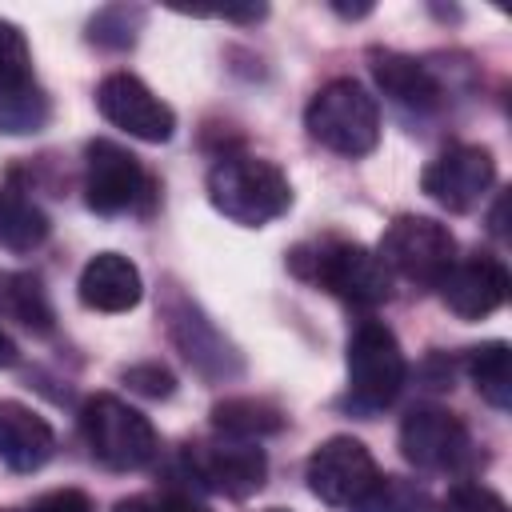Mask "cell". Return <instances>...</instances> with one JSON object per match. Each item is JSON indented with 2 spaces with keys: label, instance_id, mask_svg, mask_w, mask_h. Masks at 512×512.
Returning a JSON list of instances; mask_svg holds the SVG:
<instances>
[{
  "label": "cell",
  "instance_id": "obj_1",
  "mask_svg": "<svg viewBox=\"0 0 512 512\" xmlns=\"http://www.w3.org/2000/svg\"><path fill=\"white\" fill-rule=\"evenodd\" d=\"M288 268L300 280H308V284H316V288H324L348 304H360V308H376L392 296L388 268L380 264L376 252H368L356 240L324 236V240L296 244L288 252Z\"/></svg>",
  "mask_w": 512,
  "mask_h": 512
},
{
  "label": "cell",
  "instance_id": "obj_2",
  "mask_svg": "<svg viewBox=\"0 0 512 512\" xmlns=\"http://www.w3.org/2000/svg\"><path fill=\"white\" fill-rule=\"evenodd\" d=\"M208 200L224 220H232L240 228H264L292 208V184L280 172V164H272L264 156L232 152L212 164Z\"/></svg>",
  "mask_w": 512,
  "mask_h": 512
},
{
  "label": "cell",
  "instance_id": "obj_3",
  "mask_svg": "<svg viewBox=\"0 0 512 512\" xmlns=\"http://www.w3.org/2000/svg\"><path fill=\"white\" fill-rule=\"evenodd\" d=\"M304 128L308 136L336 152V156H368L380 144V108L376 96L352 80V76H336L328 84H320L304 108Z\"/></svg>",
  "mask_w": 512,
  "mask_h": 512
},
{
  "label": "cell",
  "instance_id": "obj_4",
  "mask_svg": "<svg viewBox=\"0 0 512 512\" xmlns=\"http://www.w3.org/2000/svg\"><path fill=\"white\" fill-rule=\"evenodd\" d=\"M80 432L92 460H100L112 472H140L160 456V436L152 420L112 392H96L84 400Z\"/></svg>",
  "mask_w": 512,
  "mask_h": 512
},
{
  "label": "cell",
  "instance_id": "obj_5",
  "mask_svg": "<svg viewBox=\"0 0 512 512\" xmlns=\"http://www.w3.org/2000/svg\"><path fill=\"white\" fill-rule=\"evenodd\" d=\"M344 352H348V408L364 416L388 408L408 380V360L392 328L380 320H360L348 332Z\"/></svg>",
  "mask_w": 512,
  "mask_h": 512
},
{
  "label": "cell",
  "instance_id": "obj_6",
  "mask_svg": "<svg viewBox=\"0 0 512 512\" xmlns=\"http://www.w3.org/2000/svg\"><path fill=\"white\" fill-rule=\"evenodd\" d=\"M376 256L388 268V276H404L412 284L436 288L456 260V236L448 232V224L408 212L384 228Z\"/></svg>",
  "mask_w": 512,
  "mask_h": 512
},
{
  "label": "cell",
  "instance_id": "obj_7",
  "mask_svg": "<svg viewBox=\"0 0 512 512\" xmlns=\"http://www.w3.org/2000/svg\"><path fill=\"white\" fill-rule=\"evenodd\" d=\"M164 328H168V340L176 344V352L204 376V380H232L244 372V360L236 352V344L204 316V308L184 296L180 288H168L164 296Z\"/></svg>",
  "mask_w": 512,
  "mask_h": 512
},
{
  "label": "cell",
  "instance_id": "obj_8",
  "mask_svg": "<svg viewBox=\"0 0 512 512\" xmlns=\"http://www.w3.org/2000/svg\"><path fill=\"white\" fill-rule=\"evenodd\" d=\"M180 460L200 488L220 492L228 500H244V496L260 492L268 480V456L256 440H232V436L196 440V444H184Z\"/></svg>",
  "mask_w": 512,
  "mask_h": 512
},
{
  "label": "cell",
  "instance_id": "obj_9",
  "mask_svg": "<svg viewBox=\"0 0 512 512\" xmlns=\"http://www.w3.org/2000/svg\"><path fill=\"white\" fill-rule=\"evenodd\" d=\"M400 456L420 472H460L472 464V436L456 412L420 404L400 420Z\"/></svg>",
  "mask_w": 512,
  "mask_h": 512
},
{
  "label": "cell",
  "instance_id": "obj_10",
  "mask_svg": "<svg viewBox=\"0 0 512 512\" xmlns=\"http://www.w3.org/2000/svg\"><path fill=\"white\" fill-rule=\"evenodd\" d=\"M148 172L144 164L116 140H88L84 144V200L100 216H120L140 204L148 192Z\"/></svg>",
  "mask_w": 512,
  "mask_h": 512
},
{
  "label": "cell",
  "instance_id": "obj_11",
  "mask_svg": "<svg viewBox=\"0 0 512 512\" xmlns=\"http://www.w3.org/2000/svg\"><path fill=\"white\" fill-rule=\"evenodd\" d=\"M96 108L108 124L144 144H164L176 132V112L132 72H108L96 84Z\"/></svg>",
  "mask_w": 512,
  "mask_h": 512
},
{
  "label": "cell",
  "instance_id": "obj_12",
  "mask_svg": "<svg viewBox=\"0 0 512 512\" xmlns=\"http://www.w3.org/2000/svg\"><path fill=\"white\" fill-rule=\"evenodd\" d=\"M376 476L380 468L356 436H328L304 464V480L312 496H320L332 508H352L376 484Z\"/></svg>",
  "mask_w": 512,
  "mask_h": 512
},
{
  "label": "cell",
  "instance_id": "obj_13",
  "mask_svg": "<svg viewBox=\"0 0 512 512\" xmlns=\"http://www.w3.org/2000/svg\"><path fill=\"white\" fill-rule=\"evenodd\" d=\"M496 184V160L484 144H452L424 172L420 188L448 212H472Z\"/></svg>",
  "mask_w": 512,
  "mask_h": 512
},
{
  "label": "cell",
  "instance_id": "obj_14",
  "mask_svg": "<svg viewBox=\"0 0 512 512\" xmlns=\"http://www.w3.org/2000/svg\"><path fill=\"white\" fill-rule=\"evenodd\" d=\"M508 284H512L508 268L496 256L476 252L464 260L456 256L436 288H440V300L448 312H456L460 320H484L508 300Z\"/></svg>",
  "mask_w": 512,
  "mask_h": 512
},
{
  "label": "cell",
  "instance_id": "obj_15",
  "mask_svg": "<svg viewBox=\"0 0 512 512\" xmlns=\"http://www.w3.org/2000/svg\"><path fill=\"white\" fill-rule=\"evenodd\" d=\"M56 452V432L52 424L20 404V400H0V460L12 472H40Z\"/></svg>",
  "mask_w": 512,
  "mask_h": 512
},
{
  "label": "cell",
  "instance_id": "obj_16",
  "mask_svg": "<svg viewBox=\"0 0 512 512\" xmlns=\"http://www.w3.org/2000/svg\"><path fill=\"white\" fill-rule=\"evenodd\" d=\"M368 68H372V80L376 88L396 100L400 108H416V112H432L440 104V80L436 72L416 60V56H404V52H392V48H372L368 52Z\"/></svg>",
  "mask_w": 512,
  "mask_h": 512
},
{
  "label": "cell",
  "instance_id": "obj_17",
  "mask_svg": "<svg viewBox=\"0 0 512 512\" xmlns=\"http://www.w3.org/2000/svg\"><path fill=\"white\" fill-rule=\"evenodd\" d=\"M80 304L92 312H128L144 296L140 268L120 252H96L80 272Z\"/></svg>",
  "mask_w": 512,
  "mask_h": 512
},
{
  "label": "cell",
  "instance_id": "obj_18",
  "mask_svg": "<svg viewBox=\"0 0 512 512\" xmlns=\"http://www.w3.org/2000/svg\"><path fill=\"white\" fill-rule=\"evenodd\" d=\"M0 316L32 336H48L56 328L48 288L36 272H0Z\"/></svg>",
  "mask_w": 512,
  "mask_h": 512
},
{
  "label": "cell",
  "instance_id": "obj_19",
  "mask_svg": "<svg viewBox=\"0 0 512 512\" xmlns=\"http://www.w3.org/2000/svg\"><path fill=\"white\" fill-rule=\"evenodd\" d=\"M284 424H288L284 408L264 396H228V400L212 404V428L232 440L276 436V432H284Z\"/></svg>",
  "mask_w": 512,
  "mask_h": 512
},
{
  "label": "cell",
  "instance_id": "obj_20",
  "mask_svg": "<svg viewBox=\"0 0 512 512\" xmlns=\"http://www.w3.org/2000/svg\"><path fill=\"white\" fill-rule=\"evenodd\" d=\"M52 224L44 208L16 184H0V248L8 252H32L48 240Z\"/></svg>",
  "mask_w": 512,
  "mask_h": 512
},
{
  "label": "cell",
  "instance_id": "obj_21",
  "mask_svg": "<svg viewBox=\"0 0 512 512\" xmlns=\"http://www.w3.org/2000/svg\"><path fill=\"white\" fill-rule=\"evenodd\" d=\"M464 368H468L476 392L496 412H508L512 408V348L504 340H484V344L468 348Z\"/></svg>",
  "mask_w": 512,
  "mask_h": 512
},
{
  "label": "cell",
  "instance_id": "obj_22",
  "mask_svg": "<svg viewBox=\"0 0 512 512\" xmlns=\"http://www.w3.org/2000/svg\"><path fill=\"white\" fill-rule=\"evenodd\" d=\"M48 120H52V100L36 80H28L12 92H0V132L4 136L40 132Z\"/></svg>",
  "mask_w": 512,
  "mask_h": 512
},
{
  "label": "cell",
  "instance_id": "obj_23",
  "mask_svg": "<svg viewBox=\"0 0 512 512\" xmlns=\"http://www.w3.org/2000/svg\"><path fill=\"white\" fill-rule=\"evenodd\" d=\"M352 512H432V496L404 476H376V484L352 504Z\"/></svg>",
  "mask_w": 512,
  "mask_h": 512
},
{
  "label": "cell",
  "instance_id": "obj_24",
  "mask_svg": "<svg viewBox=\"0 0 512 512\" xmlns=\"http://www.w3.org/2000/svg\"><path fill=\"white\" fill-rule=\"evenodd\" d=\"M144 24V8L136 4H112V8H100L88 24V36L100 44V48H128L136 40Z\"/></svg>",
  "mask_w": 512,
  "mask_h": 512
},
{
  "label": "cell",
  "instance_id": "obj_25",
  "mask_svg": "<svg viewBox=\"0 0 512 512\" xmlns=\"http://www.w3.org/2000/svg\"><path fill=\"white\" fill-rule=\"evenodd\" d=\"M32 80V52L16 24L0 20V92H12Z\"/></svg>",
  "mask_w": 512,
  "mask_h": 512
},
{
  "label": "cell",
  "instance_id": "obj_26",
  "mask_svg": "<svg viewBox=\"0 0 512 512\" xmlns=\"http://www.w3.org/2000/svg\"><path fill=\"white\" fill-rule=\"evenodd\" d=\"M120 380H124L132 392L152 396V400H168V396L176 392V376H172V372H168L160 360L132 364V368H124V372H120Z\"/></svg>",
  "mask_w": 512,
  "mask_h": 512
},
{
  "label": "cell",
  "instance_id": "obj_27",
  "mask_svg": "<svg viewBox=\"0 0 512 512\" xmlns=\"http://www.w3.org/2000/svg\"><path fill=\"white\" fill-rule=\"evenodd\" d=\"M440 512H508V504L492 488H484L476 480H464V484L448 488V496L440 500Z\"/></svg>",
  "mask_w": 512,
  "mask_h": 512
},
{
  "label": "cell",
  "instance_id": "obj_28",
  "mask_svg": "<svg viewBox=\"0 0 512 512\" xmlns=\"http://www.w3.org/2000/svg\"><path fill=\"white\" fill-rule=\"evenodd\" d=\"M112 512H208V508L200 500H192L188 492L168 488V492H156V496H128Z\"/></svg>",
  "mask_w": 512,
  "mask_h": 512
},
{
  "label": "cell",
  "instance_id": "obj_29",
  "mask_svg": "<svg viewBox=\"0 0 512 512\" xmlns=\"http://www.w3.org/2000/svg\"><path fill=\"white\" fill-rule=\"evenodd\" d=\"M28 512H96L92 496L80 488H52L28 504Z\"/></svg>",
  "mask_w": 512,
  "mask_h": 512
},
{
  "label": "cell",
  "instance_id": "obj_30",
  "mask_svg": "<svg viewBox=\"0 0 512 512\" xmlns=\"http://www.w3.org/2000/svg\"><path fill=\"white\" fill-rule=\"evenodd\" d=\"M16 360H20V352H16V340H12V336L0 328V368H12Z\"/></svg>",
  "mask_w": 512,
  "mask_h": 512
},
{
  "label": "cell",
  "instance_id": "obj_31",
  "mask_svg": "<svg viewBox=\"0 0 512 512\" xmlns=\"http://www.w3.org/2000/svg\"><path fill=\"white\" fill-rule=\"evenodd\" d=\"M272 512H284V508H272Z\"/></svg>",
  "mask_w": 512,
  "mask_h": 512
}]
</instances>
